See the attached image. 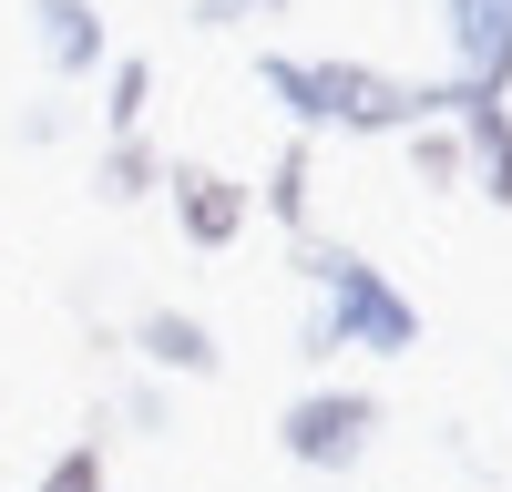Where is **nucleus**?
Listing matches in <instances>:
<instances>
[{
	"instance_id": "9b49d317",
	"label": "nucleus",
	"mask_w": 512,
	"mask_h": 492,
	"mask_svg": "<svg viewBox=\"0 0 512 492\" xmlns=\"http://www.w3.org/2000/svg\"><path fill=\"white\" fill-rule=\"evenodd\" d=\"M144 113H154V62L144 52H113L103 62V144L113 134H144Z\"/></svg>"
},
{
	"instance_id": "dca6fc26",
	"label": "nucleus",
	"mask_w": 512,
	"mask_h": 492,
	"mask_svg": "<svg viewBox=\"0 0 512 492\" xmlns=\"http://www.w3.org/2000/svg\"><path fill=\"white\" fill-rule=\"evenodd\" d=\"M185 21H195V31H236V21H256V11H246V0H185Z\"/></svg>"
},
{
	"instance_id": "9d476101",
	"label": "nucleus",
	"mask_w": 512,
	"mask_h": 492,
	"mask_svg": "<svg viewBox=\"0 0 512 492\" xmlns=\"http://www.w3.org/2000/svg\"><path fill=\"white\" fill-rule=\"evenodd\" d=\"M164 164H175V154H164L154 134H113V144L93 154V205H113V216H123V205L164 195Z\"/></svg>"
},
{
	"instance_id": "6e6552de",
	"label": "nucleus",
	"mask_w": 512,
	"mask_h": 492,
	"mask_svg": "<svg viewBox=\"0 0 512 492\" xmlns=\"http://www.w3.org/2000/svg\"><path fill=\"white\" fill-rule=\"evenodd\" d=\"M441 82H451V72H441ZM451 134H461V164H472V195H492L502 216H512V103L461 93V82H451Z\"/></svg>"
},
{
	"instance_id": "f257e3e1",
	"label": "nucleus",
	"mask_w": 512,
	"mask_h": 492,
	"mask_svg": "<svg viewBox=\"0 0 512 492\" xmlns=\"http://www.w3.org/2000/svg\"><path fill=\"white\" fill-rule=\"evenodd\" d=\"M297 277H308V328H297V359H338V349H359V359H410L420 349V298L369 257V246L349 236H297L287 246Z\"/></svg>"
},
{
	"instance_id": "423d86ee",
	"label": "nucleus",
	"mask_w": 512,
	"mask_h": 492,
	"mask_svg": "<svg viewBox=\"0 0 512 492\" xmlns=\"http://www.w3.org/2000/svg\"><path fill=\"white\" fill-rule=\"evenodd\" d=\"M123 349H134L154 380H226V339L195 308H175V298H154L134 328H123Z\"/></svg>"
},
{
	"instance_id": "20e7f679",
	"label": "nucleus",
	"mask_w": 512,
	"mask_h": 492,
	"mask_svg": "<svg viewBox=\"0 0 512 492\" xmlns=\"http://www.w3.org/2000/svg\"><path fill=\"white\" fill-rule=\"evenodd\" d=\"M164 195H175V236L195 246V257H226V246L256 226V185H236L226 164L175 154V164H164Z\"/></svg>"
},
{
	"instance_id": "1a4fd4ad",
	"label": "nucleus",
	"mask_w": 512,
	"mask_h": 492,
	"mask_svg": "<svg viewBox=\"0 0 512 492\" xmlns=\"http://www.w3.org/2000/svg\"><path fill=\"white\" fill-rule=\"evenodd\" d=\"M256 205H267V226L297 246V236H318V144L308 134H287L277 164H267V185H256Z\"/></svg>"
},
{
	"instance_id": "0eeeda50",
	"label": "nucleus",
	"mask_w": 512,
	"mask_h": 492,
	"mask_svg": "<svg viewBox=\"0 0 512 492\" xmlns=\"http://www.w3.org/2000/svg\"><path fill=\"white\" fill-rule=\"evenodd\" d=\"M31 52L52 82H93L113 62V21H103V0H31Z\"/></svg>"
},
{
	"instance_id": "2eb2a0df",
	"label": "nucleus",
	"mask_w": 512,
	"mask_h": 492,
	"mask_svg": "<svg viewBox=\"0 0 512 492\" xmlns=\"http://www.w3.org/2000/svg\"><path fill=\"white\" fill-rule=\"evenodd\" d=\"M62 123H72V113L41 93V103H21V123H11V134H21V144H62Z\"/></svg>"
},
{
	"instance_id": "f8f14e48",
	"label": "nucleus",
	"mask_w": 512,
	"mask_h": 492,
	"mask_svg": "<svg viewBox=\"0 0 512 492\" xmlns=\"http://www.w3.org/2000/svg\"><path fill=\"white\" fill-rule=\"evenodd\" d=\"M31 492H113V451H103V421L82 431V441H62L52 462L31 472Z\"/></svg>"
},
{
	"instance_id": "f03ea898",
	"label": "nucleus",
	"mask_w": 512,
	"mask_h": 492,
	"mask_svg": "<svg viewBox=\"0 0 512 492\" xmlns=\"http://www.w3.org/2000/svg\"><path fill=\"white\" fill-rule=\"evenodd\" d=\"M410 123H451V82H410L390 62H359V52H318L308 62V144L318 134H349V144H379V134H410Z\"/></svg>"
},
{
	"instance_id": "f3484780",
	"label": "nucleus",
	"mask_w": 512,
	"mask_h": 492,
	"mask_svg": "<svg viewBox=\"0 0 512 492\" xmlns=\"http://www.w3.org/2000/svg\"><path fill=\"white\" fill-rule=\"evenodd\" d=\"M246 11H256V21H277V11H297V0H246Z\"/></svg>"
},
{
	"instance_id": "ddd939ff",
	"label": "nucleus",
	"mask_w": 512,
	"mask_h": 492,
	"mask_svg": "<svg viewBox=\"0 0 512 492\" xmlns=\"http://www.w3.org/2000/svg\"><path fill=\"white\" fill-rule=\"evenodd\" d=\"M410 185L420 195H451V185H472V164H461V134H451V123H410Z\"/></svg>"
},
{
	"instance_id": "4468645a",
	"label": "nucleus",
	"mask_w": 512,
	"mask_h": 492,
	"mask_svg": "<svg viewBox=\"0 0 512 492\" xmlns=\"http://www.w3.org/2000/svg\"><path fill=\"white\" fill-rule=\"evenodd\" d=\"M113 410H123L144 441H154V431H175V400H164V380H123V400H113Z\"/></svg>"
},
{
	"instance_id": "7ed1b4c3",
	"label": "nucleus",
	"mask_w": 512,
	"mask_h": 492,
	"mask_svg": "<svg viewBox=\"0 0 512 492\" xmlns=\"http://www.w3.org/2000/svg\"><path fill=\"white\" fill-rule=\"evenodd\" d=\"M277 451H287L297 472H318V482L359 472L369 451H379V390H369V380H318V390H297V400L277 410Z\"/></svg>"
},
{
	"instance_id": "39448f33",
	"label": "nucleus",
	"mask_w": 512,
	"mask_h": 492,
	"mask_svg": "<svg viewBox=\"0 0 512 492\" xmlns=\"http://www.w3.org/2000/svg\"><path fill=\"white\" fill-rule=\"evenodd\" d=\"M441 41L461 93H512V0H441Z\"/></svg>"
}]
</instances>
